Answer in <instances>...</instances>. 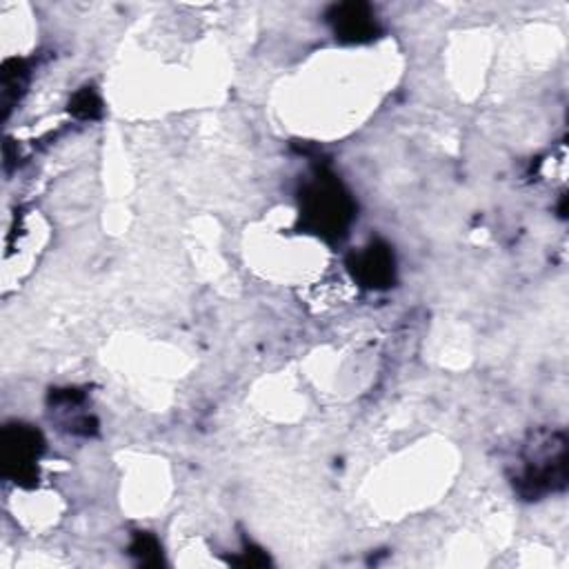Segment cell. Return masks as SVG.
<instances>
[{
    "mask_svg": "<svg viewBox=\"0 0 569 569\" xmlns=\"http://www.w3.org/2000/svg\"><path fill=\"white\" fill-rule=\"evenodd\" d=\"M567 478V445L565 436L556 431H540L525 445L520 456V469L513 476L516 489L525 498H538L542 493L565 487Z\"/></svg>",
    "mask_w": 569,
    "mask_h": 569,
    "instance_id": "cell-1",
    "label": "cell"
},
{
    "mask_svg": "<svg viewBox=\"0 0 569 569\" xmlns=\"http://www.w3.org/2000/svg\"><path fill=\"white\" fill-rule=\"evenodd\" d=\"M233 562H238V565H242V567H256V565H267L269 560H267V556H264L260 549L247 547L244 553H242V558H236Z\"/></svg>",
    "mask_w": 569,
    "mask_h": 569,
    "instance_id": "cell-9",
    "label": "cell"
},
{
    "mask_svg": "<svg viewBox=\"0 0 569 569\" xmlns=\"http://www.w3.org/2000/svg\"><path fill=\"white\" fill-rule=\"evenodd\" d=\"M329 24L333 27V33L342 42L360 44L369 42L378 36V22L369 4L365 2H342L333 4L327 13Z\"/></svg>",
    "mask_w": 569,
    "mask_h": 569,
    "instance_id": "cell-5",
    "label": "cell"
},
{
    "mask_svg": "<svg viewBox=\"0 0 569 569\" xmlns=\"http://www.w3.org/2000/svg\"><path fill=\"white\" fill-rule=\"evenodd\" d=\"M42 436L29 425H7L2 429V471L18 485H33L38 478L36 460L42 453Z\"/></svg>",
    "mask_w": 569,
    "mask_h": 569,
    "instance_id": "cell-3",
    "label": "cell"
},
{
    "mask_svg": "<svg viewBox=\"0 0 569 569\" xmlns=\"http://www.w3.org/2000/svg\"><path fill=\"white\" fill-rule=\"evenodd\" d=\"M129 551H131V556L138 558L140 565H160L162 562L160 542L147 531H138L133 536V542H131Z\"/></svg>",
    "mask_w": 569,
    "mask_h": 569,
    "instance_id": "cell-8",
    "label": "cell"
},
{
    "mask_svg": "<svg viewBox=\"0 0 569 569\" xmlns=\"http://www.w3.org/2000/svg\"><path fill=\"white\" fill-rule=\"evenodd\" d=\"M69 113L78 120H96L102 113V102L93 87L78 89L69 100Z\"/></svg>",
    "mask_w": 569,
    "mask_h": 569,
    "instance_id": "cell-7",
    "label": "cell"
},
{
    "mask_svg": "<svg viewBox=\"0 0 569 569\" xmlns=\"http://www.w3.org/2000/svg\"><path fill=\"white\" fill-rule=\"evenodd\" d=\"M24 78H27V67L22 60H7L2 64V100H4V109H9V104L18 98L20 89L24 87Z\"/></svg>",
    "mask_w": 569,
    "mask_h": 569,
    "instance_id": "cell-6",
    "label": "cell"
},
{
    "mask_svg": "<svg viewBox=\"0 0 569 569\" xmlns=\"http://www.w3.org/2000/svg\"><path fill=\"white\" fill-rule=\"evenodd\" d=\"M349 271L351 276L369 289H385L393 282L396 278V262H393V253L391 249L376 240L369 247H365L362 251L353 253L349 258Z\"/></svg>",
    "mask_w": 569,
    "mask_h": 569,
    "instance_id": "cell-4",
    "label": "cell"
},
{
    "mask_svg": "<svg viewBox=\"0 0 569 569\" xmlns=\"http://www.w3.org/2000/svg\"><path fill=\"white\" fill-rule=\"evenodd\" d=\"M353 200L342 182L320 171L302 193L300 222L307 231L318 233L327 240H340L353 218Z\"/></svg>",
    "mask_w": 569,
    "mask_h": 569,
    "instance_id": "cell-2",
    "label": "cell"
}]
</instances>
